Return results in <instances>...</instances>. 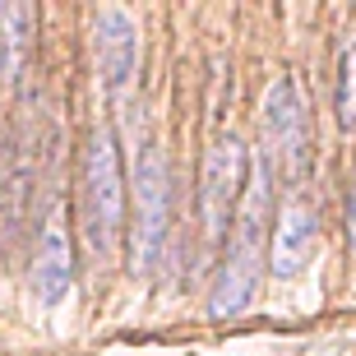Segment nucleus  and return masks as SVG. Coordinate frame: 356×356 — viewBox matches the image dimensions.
I'll return each mask as SVG.
<instances>
[{"label":"nucleus","instance_id":"f257e3e1","mask_svg":"<svg viewBox=\"0 0 356 356\" xmlns=\"http://www.w3.org/2000/svg\"><path fill=\"white\" fill-rule=\"evenodd\" d=\"M268 227H273V176L259 158L250 167V185L241 195V209L227 227L222 245V268H218V287H213L209 310L218 319L241 315L259 291V273L268 259Z\"/></svg>","mask_w":356,"mask_h":356},{"label":"nucleus","instance_id":"f03ea898","mask_svg":"<svg viewBox=\"0 0 356 356\" xmlns=\"http://www.w3.org/2000/svg\"><path fill=\"white\" fill-rule=\"evenodd\" d=\"M83 245H88L92 264H111L120 245V227H125V181H120V153L111 130L88 134V153H83Z\"/></svg>","mask_w":356,"mask_h":356},{"label":"nucleus","instance_id":"7ed1b4c3","mask_svg":"<svg viewBox=\"0 0 356 356\" xmlns=\"http://www.w3.org/2000/svg\"><path fill=\"white\" fill-rule=\"evenodd\" d=\"M259 162L268 176L296 185L310 162V111H305L296 74H277L259 102Z\"/></svg>","mask_w":356,"mask_h":356},{"label":"nucleus","instance_id":"20e7f679","mask_svg":"<svg viewBox=\"0 0 356 356\" xmlns=\"http://www.w3.org/2000/svg\"><path fill=\"white\" fill-rule=\"evenodd\" d=\"M245 172H250V153L241 134H218L204 153V172H199V236L204 245H218L227 227L241 209L245 195Z\"/></svg>","mask_w":356,"mask_h":356},{"label":"nucleus","instance_id":"39448f33","mask_svg":"<svg viewBox=\"0 0 356 356\" xmlns=\"http://www.w3.org/2000/svg\"><path fill=\"white\" fill-rule=\"evenodd\" d=\"M167 236H172V167L158 144H148L134 167V268L144 277L158 273Z\"/></svg>","mask_w":356,"mask_h":356},{"label":"nucleus","instance_id":"423d86ee","mask_svg":"<svg viewBox=\"0 0 356 356\" xmlns=\"http://www.w3.org/2000/svg\"><path fill=\"white\" fill-rule=\"evenodd\" d=\"M92 60H97V79L111 97L134 83L139 74V24H134L130 10L120 5H106L92 19Z\"/></svg>","mask_w":356,"mask_h":356},{"label":"nucleus","instance_id":"0eeeda50","mask_svg":"<svg viewBox=\"0 0 356 356\" xmlns=\"http://www.w3.org/2000/svg\"><path fill=\"white\" fill-rule=\"evenodd\" d=\"M70 287H74V250H70L65 209L51 199L38 222V245H33V291L47 310H56L70 296Z\"/></svg>","mask_w":356,"mask_h":356},{"label":"nucleus","instance_id":"6e6552de","mask_svg":"<svg viewBox=\"0 0 356 356\" xmlns=\"http://www.w3.org/2000/svg\"><path fill=\"white\" fill-rule=\"evenodd\" d=\"M319 250V213L310 199H291L287 209L273 218L268 236V273L273 277H296Z\"/></svg>","mask_w":356,"mask_h":356},{"label":"nucleus","instance_id":"1a4fd4ad","mask_svg":"<svg viewBox=\"0 0 356 356\" xmlns=\"http://www.w3.org/2000/svg\"><path fill=\"white\" fill-rule=\"evenodd\" d=\"M28 42H33V10L0 5V79L5 83H19L28 65Z\"/></svg>","mask_w":356,"mask_h":356},{"label":"nucleus","instance_id":"9d476101","mask_svg":"<svg viewBox=\"0 0 356 356\" xmlns=\"http://www.w3.org/2000/svg\"><path fill=\"white\" fill-rule=\"evenodd\" d=\"M333 111H338V125L347 134L356 130V38L343 47L338 56V92H333Z\"/></svg>","mask_w":356,"mask_h":356},{"label":"nucleus","instance_id":"9b49d317","mask_svg":"<svg viewBox=\"0 0 356 356\" xmlns=\"http://www.w3.org/2000/svg\"><path fill=\"white\" fill-rule=\"evenodd\" d=\"M347 236L356 245V172H352V195H347Z\"/></svg>","mask_w":356,"mask_h":356}]
</instances>
